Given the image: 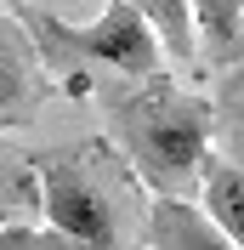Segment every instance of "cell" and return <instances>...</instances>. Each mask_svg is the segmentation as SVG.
Listing matches in <instances>:
<instances>
[{"mask_svg":"<svg viewBox=\"0 0 244 250\" xmlns=\"http://www.w3.org/2000/svg\"><path fill=\"white\" fill-rule=\"evenodd\" d=\"M12 12L29 23L34 46L51 68V85L68 97H91L97 74L108 80H153L165 68V46L153 23L131 6V0H102V12L91 23H62L40 0H12Z\"/></svg>","mask_w":244,"mask_h":250,"instance_id":"3","label":"cell"},{"mask_svg":"<svg viewBox=\"0 0 244 250\" xmlns=\"http://www.w3.org/2000/svg\"><path fill=\"white\" fill-rule=\"evenodd\" d=\"M51 91V68L34 46L29 23L17 12H0V137L29 125Z\"/></svg>","mask_w":244,"mask_h":250,"instance_id":"4","label":"cell"},{"mask_svg":"<svg viewBox=\"0 0 244 250\" xmlns=\"http://www.w3.org/2000/svg\"><path fill=\"white\" fill-rule=\"evenodd\" d=\"M199 23V57L210 68L244 62V0H193Z\"/></svg>","mask_w":244,"mask_h":250,"instance_id":"7","label":"cell"},{"mask_svg":"<svg viewBox=\"0 0 244 250\" xmlns=\"http://www.w3.org/2000/svg\"><path fill=\"white\" fill-rule=\"evenodd\" d=\"M148 250H239L222 222L193 199H176V193H153L148 205Z\"/></svg>","mask_w":244,"mask_h":250,"instance_id":"5","label":"cell"},{"mask_svg":"<svg viewBox=\"0 0 244 250\" xmlns=\"http://www.w3.org/2000/svg\"><path fill=\"white\" fill-rule=\"evenodd\" d=\"M142 17L153 23L159 46L170 62H193L199 57V23H193V0H131Z\"/></svg>","mask_w":244,"mask_h":250,"instance_id":"9","label":"cell"},{"mask_svg":"<svg viewBox=\"0 0 244 250\" xmlns=\"http://www.w3.org/2000/svg\"><path fill=\"white\" fill-rule=\"evenodd\" d=\"M40 6H46V0H40Z\"/></svg>","mask_w":244,"mask_h":250,"instance_id":"12","label":"cell"},{"mask_svg":"<svg viewBox=\"0 0 244 250\" xmlns=\"http://www.w3.org/2000/svg\"><path fill=\"white\" fill-rule=\"evenodd\" d=\"M46 216V188H40V159L0 137V228Z\"/></svg>","mask_w":244,"mask_h":250,"instance_id":"6","label":"cell"},{"mask_svg":"<svg viewBox=\"0 0 244 250\" xmlns=\"http://www.w3.org/2000/svg\"><path fill=\"white\" fill-rule=\"evenodd\" d=\"M40 188H46V222L68 233L80 250H131L137 245V216L142 205V176L114 142H80L40 154Z\"/></svg>","mask_w":244,"mask_h":250,"instance_id":"2","label":"cell"},{"mask_svg":"<svg viewBox=\"0 0 244 250\" xmlns=\"http://www.w3.org/2000/svg\"><path fill=\"white\" fill-rule=\"evenodd\" d=\"M108 142L131 159V171L148 182V193H176L193 199L204 159L216 154V103L199 91L170 85L165 74L125 80L120 91L102 97Z\"/></svg>","mask_w":244,"mask_h":250,"instance_id":"1","label":"cell"},{"mask_svg":"<svg viewBox=\"0 0 244 250\" xmlns=\"http://www.w3.org/2000/svg\"><path fill=\"white\" fill-rule=\"evenodd\" d=\"M0 250H80L68 233H57V228H34V222H12V228H0Z\"/></svg>","mask_w":244,"mask_h":250,"instance_id":"11","label":"cell"},{"mask_svg":"<svg viewBox=\"0 0 244 250\" xmlns=\"http://www.w3.org/2000/svg\"><path fill=\"white\" fill-rule=\"evenodd\" d=\"M210 103H216V154H227L233 165H244V62L222 68Z\"/></svg>","mask_w":244,"mask_h":250,"instance_id":"10","label":"cell"},{"mask_svg":"<svg viewBox=\"0 0 244 250\" xmlns=\"http://www.w3.org/2000/svg\"><path fill=\"white\" fill-rule=\"evenodd\" d=\"M199 205L222 222V233L244 250V165H233L227 154L204 159V176H199Z\"/></svg>","mask_w":244,"mask_h":250,"instance_id":"8","label":"cell"}]
</instances>
